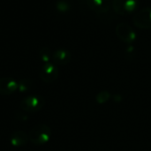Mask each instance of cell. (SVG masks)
Masks as SVG:
<instances>
[{"label":"cell","mask_w":151,"mask_h":151,"mask_svg":"<svg viewBox=\"0 0 151 151\" xmlns=\"http://www.w3.org/2000/svg\"><path fill=\"white\" fill-rule=\"evenodd\" d=\"M51 137V130L45 124H38L31 128L28 138L31 143L35 145H44Z\"/></svg>","instance_id":"6da1fadb"},{"label":"cell","mask_w":151,"mask_h":151,"mask_svg":"<svg viewBox=\"0 0 151 151\" xmlns=\"http://www.w3.org/2000/svg\"><path fill=\"white\" fill-rule=\"evenodd\" d=\"M45 104V100L41 96H27L20 102V109L26 112L35 113L41 111Z\"/></svg>","instance_id":"7a4b0ae2"},{"label":"cell","mask_w":151,"mask_h":151,"mask_svg":"<svg viewBox=\"0 0 151 151\" xmlns=\"http://www.w3.org/2000/svg\"><path fill=\"white\" fill-rule=\"evenodd\" d=\"M138 0H113L112 7L116 13L119 15H128L136 11Z\"/></svg>","instance_id":"3957f363"},{"label":"cell","mask_w":151,"mask_h":151,"mask_svg":"<svg viewBox=\"0 0 151 151\" xmlns=\"http://www.w3.org/2000/svg\"><path fill=\"white\" fill-rule=\"evenodd\" d=\"M58 74L59 72L57 65L50 62L43 64V65L41 67L39 77L45 83H52L58 79Z\"/></svg>","instance_id":"277c9868"},{"label":"cell","mask_w":151,"mask_h":151,"mask_svg":"<svg viewBox=\"0 0 151 151\" xmlns=\"http://www.w3.org/2000/svg\"><path fill=\"white\" fill-rule=\"evenodd\" d=\"M117 36L126 43H133L136 40V33L127 23H119L116 27Z\"/></svg>","instance_id":"5b68a950"},{"label":"cell","mask_w":151,"mask_h":151,"mask_svg":"<svg viewBox=\"0 0 151 151\" xmlns=\"http://www.w3.org/2000/svg\"><path fill=\"white\" fill-rule=\"evenodd\" d=\"M135 27L141 29H151V7H145L134 16Z\"/></svg>","instance_id":"8992f818"},{"label":"cell","mask_w":151,"mask_h":151,"mask_svg":"<svg viewBox=\"0 0 151 151\" xmlns=\"http://www.w3.org/2000/svg\"><path fill=\"white\" fill-rule=\"evenodd\" d=\"M18 89V82L10 77L0 78V95L10 96Z\"/></svg>","instance_id":"52a82bcc"},{"label":"cell","mask_w":151,"mask_h":151,"mask_svg":"<svg viewBox=\"0 0 151 151\" xmlns=\"http://www.w3.org/2000/svg\"><path fill=\"white\" fill-rule=\"evenodd\" d=\"M72 58V54L67 49L60 48L52 53V61L55 65H67Z\"/></svg>","instance_id":"ba28073f"},{"label":"cell","mask_w":151,"mask_h":151,"mask_svg":"<svg viewBox=\"0 0 151 151\" xmlns=\"http://www.w3.org/2000/svg\"><path fill=\"white\" fill-rule=\"evenodd\" d=\"M89 9L98 13H105L111 8L110 0H87Z\"/></svg>","instance_id":"9c48e42d"},{"label":"cell","mask_w":151,"mask_h":151,"mask_svg":"<svg viewBox=\"0 0 151 151\" xmlns=\"http://www.w3.org/2000/svg\"><path fill=\"white\" fill-rule=\"evenodd\" d=\"M28 141V135L21 130H17L13 132L10 137V142L13 147H22L26 145Z\"/></svg>","instance_id":"30bf717a"},{"label":"cell","mask_w":151,"mask_h":151,"mask_svg":"<svg viewBox=\"0 0 151 151\" xmlns=\"http://www.w3.org/2000/svg\"><path fill=\"white\" fill-rule=\"evenodd\" d=\"M33 82L28 80V79H23L21 81H19L18 82V89L17 91L20 92V93H26L27 91H29L32 88Z\"/></svg>","instance_id":"8fae6325"},{"label":"cell","mask_w":151,"mask_h":151,"mask_svg":"<svg viewBox=\"0 0 151 151\" xmlns=\"http://www.w3.org/2000/svg\"><path fill=\"white\" fill-rule=\"evenodd\" d=\"M39 57H40V59L43 62V64L50 63L52 60V53L50 50L47 47H44L40 50Z\"/></svg>","instance_id":"7c38bea8"},{"label":"cell","mask_w":151,"mask_h":151,"mask_svg":"<svg viewBox=\"0 0 151 151\" xmlns=\"http://www.w3.org/2000/svg\"><path fill=\"white\" fill-rule=\"evenodd\" d=\"M56 9L58 12L61 13H66L71 9V4L66 0H58L56 3Z\"/></svg>","instance_id":"4fadbf2b"},{"label":"cell","mask_w":151,"mask_h":151,"mask_svg":"<svg viewBox=\"0 0 151 151\" xmlns=\"http://www.w3.org/2000/svg\"><path fill=\"white\" fill-rule=\"evenodd\" d=\"M110 98H111V93L109 91H106V90L101 91L96 96V101L99 104H105L106 102H108V100Z\"/></svg>","instance_id":"5bb4252c"},{"label":"cell","mask_w":151,"mask_h":151,"mask_svg":"<svg viewBox=\"0 0 151 151\" xmlns=\"http://www.w3.org/2000/svg\"><path fill=\"white\" fill-rule=\"evenodd\" d=\"M134 52V47L132 46H128L127 48V55H132Z\"/></svg>","instance_id":"9a60e30c"},{"label":"cell","mask_w":151,"mask_h":151,"mask_svg":"<svg viewBox=\"0 0 151 151\" xmlns=\"http://www.w3.org/2000/svg\"><path fill=\"white\" fill-rule=\"evenodd\" d=\"M78 1H81V0H78Z\"/></svg>","instance_id":"2e32d148"}]
</instances>
